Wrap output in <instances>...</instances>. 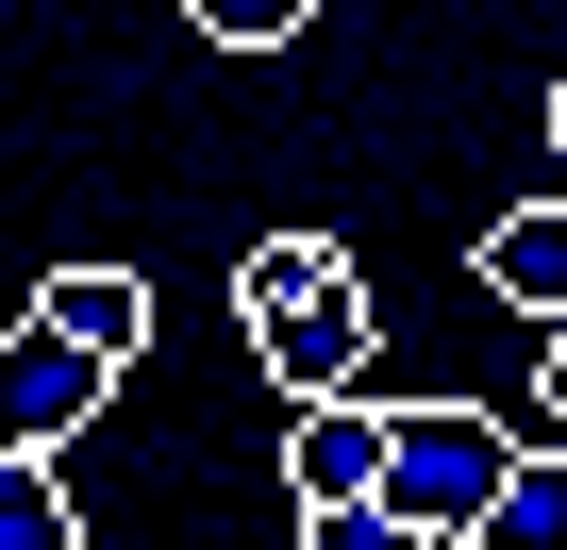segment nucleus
I'll return each instance as SVG.
<instances>
[{
	"mask_svg": "<svg viewBox=\"0 0 567 550\" xmlns=\"http://www.w3.org/2000/svg\"><path fill=\"white\" fill-rule=\"evenodd\" d=\"M501 467H517V434H501L484 401H384V484H368V500L451 550V533L501 500Z\"/></svg>",
	"mask_w": 567,
	"mask_h": 550,
	"instance_id": "obj_1",
	"label": "nucleus"
},
{
	"mask_svg": "<svg viewBox=\"0 0 567 550\" xmlns=\"http://www.w3.org/2000/svg\"><path fill=\"white\" fill-rule=\"evenodd\" d=\"M368 484H384V417L368 401H301V417H284V500H301V517L318 500H368Z\"/></svg>",
	"mask_w": 567,
	"mask_h": 550,
	"instance_id": "obj_5",
	"label": "nucleus"
},
{
	"mask_svg": "<svg viewBox=\"0 0 567 550\" xmlns=\"http://www.w3.org/2000/svg\"><path fill=\"white\" fill-rule=\"evenodd\" d=\"M534 401H550V434H567V318H550V367H534Z\"/></svg>",
	"mask_w": 567,
	"mask_h": 550,
	"instance_id": "obj_12",
	"label": "nucleus"
},
{
	"mask_svg": "<svg viewBox=\"0 0 567 550\" xmlns=\"http://www.w3.org/2000/svg\"><path fill=\"white\" fill-rule=\"evenodd\" d=\"M301 284H351V250H334V234H250V267H234V318L301 301Z\"/></svg>",
	"mask_w": 567,
	"mask_h": 550,
	"instance_id": "obj_8",
	"label": "nucleus"
},
{
	"mask_svg": "<svg viewBox=\"0 0 567 550\" xmlns=\"http://www.w3.org/2000/svg\"><path fill=\"white\" fill-rule=\"evenodd\" d=\"M301 550H434V533H401L384 500H318V517H301Z\"/></svg>",
	"mask_w": 567,
	"mask_h": 550,
	"instance_id": "obj_11",
	"label": "nucleus"
},
{
	"mask_svg": "<svg viewBox=\"0 0 567 550\" xmlns=\"http://www.w3.org/2000/svg\"><path fill=\"white\" fill-rule=\"evenodd\" d=\"M550 151H567V84H550Z\"/></svg>",
	"mask_w": 567,
	"mask_h": 550,
	"instance_id": "obj_13",
	"label": "nucleus"
},
{
	"mask_svg": "<svg viewBox=\"0 0 567 550\" xmlns=\"http://www.w3.org/2000/svg\"><path fill=\"white\" fill-rule=\"evenodd\" d=\"M34 318H51L68 351H101V367H134V351H151V284H134V267H51Z\"/></svg>",
	"mask_w": 567,
	"mask_h": 550,
	"instance_id": "obj_6",
	"label": "nucleus"
},
{
	"mask_svg": "<svg viewBox=\"0 0 567 550\" xmlns=\"http://www.w3.org/2000/svg\"><path fill=\"white\" fill-rule=\"evenodd\" d=\"M451 550H567V434H517L501 500H484V517H467Z\"/></svg>",
	"mask_w": 567,
	"mask_h": 550,
	"instance_id": "obj_7",
	"label": "nucleus"
},
{
	"mask_svg": "<svg viewBox=\"0 0 567 550\" xmlns=\"http://www.w3.org/2000/svg\"><path fill=\"white\" fill-rule=\"evenodd\" d=\"M84 517H68V467L51 450H0V550H68Z\"/></svg>",
	"mask_w": 567,
	"mask_h": 550,
	"instance_id": "obj_9",
	"label": "nucleus"
},
{
	"mask_svg": "<svg viewBox=\"0 0 567 550\" xmlns=\"http://www.w3.org/2000/svg\"><path fill=\"white\" fill-rule=\"evenodd\" d=\"M467 284H484L501 318H567V200H517V217H484Z\"/></svg>",
	"mask_w": 567,
	"mask_h": 550,
	"instance_id": "obj_4",
	"label": "nucleus"
},
{
	"mask_svg": "<svg viewBox=\"0 0 567 550\" xmlns=\"http://www.w3.org/2000/svg\"><path fill=\"white\" fill-rule=\"evenodd\" d=\"M184 18H200L217 51H284V34H301V18H318V0H184Z\"/></svg>",
	"mask_w": 567,
	"mask_h": 550,
	"instance_id": "obj_10",
	"label": "nucleus"
},
{
	"mask_svg": "<svg viewBox=\"0 0 567 550\" xmlns=\"http://www.w3.org/2000/svg\"><path fill=\"white\" fill-rule=\"evenodd\" d=\"M101 401H117V367H101V351H68L51 318H18V334H0V450H68Z\"/></svg>",
	"mask_w": 567,
	"mask_h": 550,
	"instance_id": "obj_3",
	"label": "nucleus"
},
{
	"mask_svg": "<svg viewBox=\"0 0 567 550\" xmlns=\"http://www.w3.org/2000/svg\"><path fill=\"white\" fill-rule=\"evenodd\" d=\"M368 334H384L368 284H301V301L250 318V367H267L284 401H351V384H368Z\"/></svg>",
	"mask_w": 567,
	"mask_h": 550,
	"instance_id": "obj_2",
	"label": "nucleus"
}]
</instances>
